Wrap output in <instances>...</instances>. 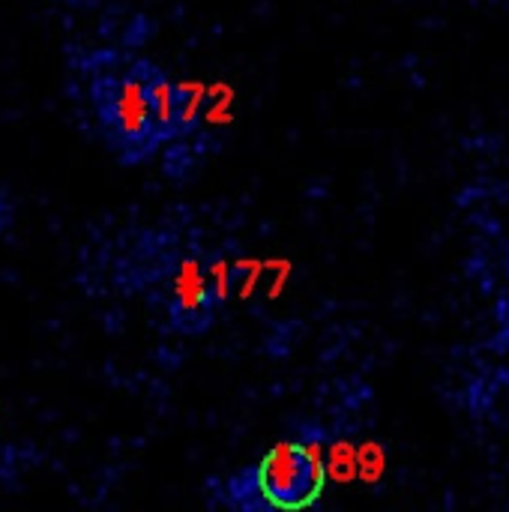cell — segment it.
<instances>
[{
    "mask_svg": "<svg viewBox=\"0 0 509 512\" xmlns=\"http://www.w3.org/2000/svg\"><path fill=\"white\" fill-rule=\"evenodd\" d=\"M150 69L153 63L132 60L117 69H102L93 78L99 123L108 141L129 156H144L162 144L150 105Z\"/></svg>",
    "mask_w": 509,
    "mask_h": 512,
    "instance_id": "obj_1",
    "label": "cell"
},
{
    "mask_svg": "<svg viewBox=\"0 0 509 512\" xmlns=\"http://www.w3.org/2000/svg\"><path fill=\"white\" fill-rule=\"evenodd\" d=\"M327 480L321 444H276L258 465V489L279 510L309 507Z\"/></svg>",
    "mask_w": 509,
    "mask_h": 512,
    "instance_id": "obj_2",
    "label": "cell"
},
{
    "mask_svg": "<svg viewBox=\"0 0 509 512\" xmlns=\"http://www.w3.org/2000/svg\"><path fill=\"white\" fill-rule=\"evenodd\" d=\"M150 105L162 141L171 138L177 132V93H174V81L156 66L150 69Z\"/></svg>",
    "mask_w": 509,
    "mask_h": 512,
    "instance_id": "obj_3",
    "label": "cell"
},
{
    "mask_svg": "<svg viewBox=\"0 0 509 512\" xmlns=\"http://www.w3.org/2000/svg\"><path fill=\"white\" fill-rule=\"evenodd\" d=\"M204 303H207V279L195 261H186L177 276V309L195 315L204 309Z\"/></svg>",
    "mask_w": 509,
    "mask_h": 512,
    "instance_id": "obj_4",
    "label": "cell"
},
{
    "mask_svg": "<svg viewBox=\"0 0 509 512\" xmlns=\"http://www.w3.org/2000/svg\"><path fill=\"white\" fill-rule=\"evenodd\" d=\"M174 93H177V132H186L195 126V120L201 114L204 87L195 81H186V84H174Z\"/></svg>",
    "mask_w": 509,
    "mask_h": 512,
    "instance_id": "obj_5",
    "label": "cell"
},
{
    "mask_svg": "<svg viewBox=\"0 0 509 512\" xmlns=\"http://www.w3.org/2000/svg\"><path fill=\"white\" fill-rule=\"evenodd\" d=\"M324 465L336 483H351L357 477V450L348 441H339V444H333L330 459Z\"/></svg>",
    "mask_w": 509,
    "mask_h": 512,
    "instance_id": "obj_6",
    "label": "cell"
},
{
    "mask_svg": "<svg viewBox=\"0 0 509 512\" xmlns=\"http://www.w3.org/2000/svg\"><path fill=\"white\" fill-rule=\"evenodd\" d=\"M387 471V456H384V447H378L375 441L363 444L357 450V477L363 483H378Z\"/></svg>",
    "mask_w": 509,
    "mask_h": 512,
    "instance_id": "obj_7",
    "label": "cell"
},
{
    "mask_svg": "<svg viewBox=\"0 0 509 512\" xmlns=\"http://www.w3.org/2000/svg\"><path fill=\"white\" fill-rule=\"evenodd\" d=\"M210 276H213V297L216 300H225V294H228V264L225 261H216L213 264V270H210Z\"/></svg>",
    "mask_w": 509,
    "mask_h": 512,
    "instance_id": "obj_8",
    "label": "cell"
}]
</instances>
